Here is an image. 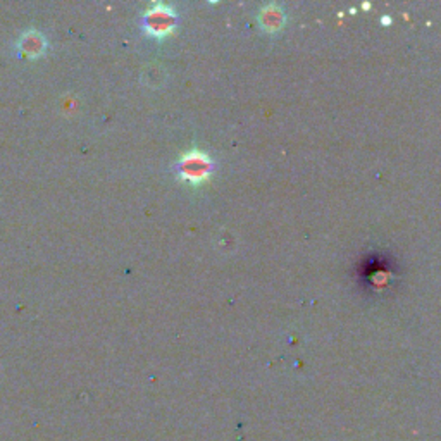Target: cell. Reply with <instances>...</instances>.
I'll use <instances>...</instances> for the list:
<instances>
[{
	"label": "cell",
	"mask_w": 441,
	"mask_h": 441,
	"mask_svg": "<svg viewBox=\"0 0 441 441\" xmlns=\"http://www.w3.org/2000/svg\"><path fill=\"white\" fill-rule=\"evenodd\" d=\"M176 167H178L181 180L188 181V183L192 185H199L209 178L214 164L207 154L199 150H192L187 152V154L180 159Z\"/></svg>",
	"instance_id": "cell-1"
},
{
	"label": "cell",
	"mask_w": 441,
	"mask_h": 441,
	"mask_svg": "<svg viewBox=\"0 0 441 441\" xmlns=\"http://www.w3.org/2000/svg\"><path fill=\"white\" fill-rule=\"evenodd\" d=\"M175 11L169 9L167 6H162V4H157V6L152 7L150 11H147L145 30L150 33L152 36L162 38V36L169 35V33L175 30Z\"/></svg>",
	"instance_id": "cell-2"
},
{
	"label": "cell",
	"mask_w": 441,
	"mask_h": 441,
	"mask_svg": "<svg viewBox=\"0 0 441 441\" xmlns=\"http://www.w3.org/2000/svg\"><path fill=\"white\" fill-rule=\"evenodd\" d=\"M18 47H19V51H21L23 56L30 57V59H36V57L43 56L45 47H47V42H45L42 33L30 30V31L24 33L21 38H19Z\"/></svg>",
	"instance_id": "cell-3"
},
{
	"label": "cell",
	"mask_w": 441,
	"mask_h": 441,
	"mask_svg": "<svg viewBox=\"0 0 441 441\" xmlns=\"http://www.w3.org/2000/svg\"><path fill=\"white\" fill-rule=\"evenodd\" d=\"M283 21H284L283 11L278 9L276 6L266 7V9L261 12V23H262L264 30H269V31L279 30Z\"/></svg>",
	"instance_id": "cell-4"
}]
</instances>
